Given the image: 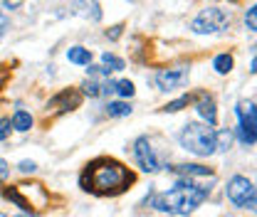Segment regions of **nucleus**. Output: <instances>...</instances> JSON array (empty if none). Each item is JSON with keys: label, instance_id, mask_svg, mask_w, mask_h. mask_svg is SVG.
<instances>
[{"label": "nucleus", "instance_id": "1", "mask_svg": "<svg viewBox=\"0 0 257 217\" xmlns=\"http://www.w3.org/2000/svg\"><path fill=\"white\" fill-rule=\"evenodd\" d=\"M131 180H134V175L119 160H114V158H96L82 173L79 185H82V190L96 192V195H116V192L126 190Z\"/></svg>", "mask_w": 257, "mask_h": 217}, {"label": "nucleus", "instance_id": "2", "mask_svg": "<svg viewBox=\"0 0 257 217\" xmlns=\"http://www.w3.org/2000/svg\"><path fill=\"white\" fill-rule=\"evenodd\" d=\"M208 192H210V187L195 185L191 178H181L173 190L156 197L154 207L161 212H171V215H188L208 197Z\"/></svg>", "mask_w": 257, "mask_h": 217}, {"label": "nucleus", "instance_id": "3", "mask_svg": "<svg viewBox=\"0 0 257 217\" xmlns=\"http://www.w3.org/2000/svg\"><path fill=\"white\" fill-rule=\"evenodd\" d=\"M181 146L193 155H200V158H208V155L215 153V131L208 124H191L183 126L181 131Z\"/></svg>", "mask_w": 257, "mask_h": 217}, {"label": "nucleus", "instance_id": "4", "mask_svg": "<svg viewBox=\"0 0 257 217\" xmlns=\"http://www.w3.org/2000/svg\"><path fill=\"white\" fill-rule=\"evenodd\" d=\"M230 28V15L220 8H205L198 13V18L191 23V30L198 35H210V32H223Z\"/></svg>", "mask_w": 257, "mask_h": 217}, {"label": "nucleus", "instance_id": "5", "mask_svg": "<svg viewBox=\"0 0 257 217\" xmlns=\"http://www.w3.org/2000/svg\"><path fill=\"white\" fill-rule=\"evenodd\" d=\"M225 195H227V200H230L235 207L255 210V187H252V183H250L245 175H232V178L227 180Z\"/></svg>", "mask_w": 257, "mask_h": 217}, {"label": "nucleus", "instance_id": "6", "mask_svg": "<svg viewBox=\"0 0 257 217\" xmlns=\"http://www.w3.org/2000/svg\"><path fill=\"white\" fill-rule=\"evenodd\" d=\"M134 158H136V163H139V168L144 173H156V170H161V165H163L149 136L136 138V143H134Z\"/></svg>", "mask_w": 257, "mask_h": 217}, {"label": "nucleus", "instance_id": "7", "mask_svg": "<svg viewBox=\"0 0 257 217\" xmlns=\"http://www.w3.org/2000/svg\"><path fill=\"white\" fill-rule=\"evenodd\" d=\"M237 119H240V126H237V136L245 146H255V101H240L237 104Z\"/></svg>", "mask_w": 257, "mask_h": 217}, {"label": "nucleus", "instance_id": "8", "mask_svg": "<svg viewBox=\"0 0 257 217\" xmlns=\"http://www.w3.org/2000/svg\"><path fill=\"white\" fill-rule=\"evenodd\" d=\"M188 84V67H173V69H159L156 72V87L161 92H171Z\"/></svg>", "mask_w": 257, "mask_h": 217}, {"label": "nucleus", "instance_id": "9", "mask_svg": "<svg viewBox=\"0 0 257 217\" xmlns=\"http://www.w3.org/2000/svg\"><path fill=\"white\" fill-rule=\"evenodd\" d=\"M79 101H82V94H77L74 89H67V92L57 94L50 104H47V109H57V111H67V109H77L79 106Z\"/></svg>", "mask_w": 257, "mask_h": 217}, {"label": "nucleus", "instance_id": "10", "mask_svg": "<svg viewBox=\"0 0 257 217\" xmlns=\"http://www.w3.org/2000/svg\"><path fill=\"white\" fill-rule=\"evenodd\" d=\"M195 111L208 121V126L213 128V126L218 124V111H215V101H213V96H208V94H200V99H198V104H195Z\"/></svg>", "mask_w": 257, "mask_h": 217}, {"label": "nucleus", "instance_id": "11", "mask_svg": "<svg viewBox=\"0 0 257 217\" xmlns=\"http://www.w3.org/2000/svg\"><path fill=\"white\" fill-rule=\"evenodd\" d=\"M168 170H173V173H178V175H183V178H203V175H213V170H210V168H205V165H198V163H183V165H173V168H168Z\"/></svg>", "mask_w": 257, "mask_h": 217}, {"label": "nucleus", "instance_id": "12", "mask_svg": "<svg viewBox=\"0 0 257 217\" xmlns=\"http://www.w3.org/2000/svg\"><path fill=\"white\" fill-rule=\"evenodd\" d=\"M72 3H74V8H77L82 15L92 18L94 23L101 20V5H99V0H72Z\"/></svg>", "mask_w": 257, "mask_h": 217}, {"label": "nucleus", "instance_id": "13", "mask_svg": "<svg viewBox=\"0 0 257 217\" xmlns=\"http://www.w3.org/2000/svg\"><path fill=\"white\" fill-rule=\"evenodd\" d=\"M67 60H69L72 64H82V67H89V62H92V52L77 45V47H69V50H67Z\"/></svg>", "mask_w": 257, "mask_h": 217}, {"label": "nucleus", "instance_id": "14", "mask_svg": "<svg viewBox=\"0 0 257 217\" xmlns=\"http://www.w3.org/2000/svg\"><path fill=\"white\" fill-rule=\"evenodd\" d=\"M232 146V131L230 128H223V131H215V151H223L227 153Z\"/></svg>", "mask_w": 257, "mask_h": 217}, {"label": "nucleus", "instance_id": "15", "mask_svg": "<svg viewBox=\"0 0 257 217\" xmlns=\"http://www.w3.org/2000/svg\"><path fill=\"white\" fill-rule=\"evenodd\" d=\"M106 114H109V116H114V119L128 116V114H131V104H128V101H109Z\"/></svg>", "mask_w": 257, "mask_h": 217}, {"label": "nucleus", "instance_id": "16", "mask_svg": "<svg viewBox=\"0 0 257 217\" xmlns=\"http://www.w3.org/2000/svg\"><path fill=\"white\" fill-rule=\"evenodd\" d=\"M10 126H13L15 131H30L32 128V116L28 114V111H15V116H13Z\"/></svg>", "mask_w": 257, "mask_h": 217}, {"label": "nucleus", "instance_id": "17", "mask_svg": "<svg viewBox=\"0 0 257 217\" xmlns=\"http://www.w3.org/2000/svg\"><path fill=\"white\" fill-rule=\"evenodd\" d=\"M101 67H104L106 72H121V69H124V60H119V57L104 52V55H101Z\"/></svg>", "mask_w": 257, "mask_h": 217}, {"label": "nucleus", "instance_id": "18", "mask_svg": "<svg viewBox=\"0 0 257 217\" xmlns=\"http://www.w3.org/2000/svg\"><path fill=\"white\" fill-rule=\"evenodd\" d=\"M213 69L218 72V74H227L230 69H232V57L225 52V55H218L215 60H213Z\"/></svg>", "mask_w": 257, "mask_h": 217}, {"label": "nucleus", "instance_id": "19", "mask_svg": "<svg viewBox=\"0 0 257 217\" xmlns=\"http://www.w3.org/2000/svg\"><path fill=\"white\" fill-rule=\"evenodd\" d=\"M191 104V96H181V99H176V101H171V104H166L161 111H166V114H176V111H181L183 106H188Z\"/></svg>", "mask_w": 257, "mask_h": 217}, {"label": "nucleus", "instance_id": "20", "mask_svg": "<svg viewBox=\"0 0 257 217\" xmlns=\"http://www.w3.org/2000/svg\"><path fill=\"white\" fill-rule=\"evenodd\" d=\"M134 84L128 82V79H121V82H116V94L119 96H124V99H128V96H134Z\"/></svg>", "mask_w": 257, "mask_h": 217}, {"label": "nucleus", "instance_id": "21", "mask_svg": "<svg viewBox=\"0 0 257 217\" xmlns=\"http://www.w3.org/2000/svg\"><path fill=\"white\" fill-rule=\"evenodd\" d=\"M82 92L87 94V96H99V94H101V87L96 84L94 79H89V82H84V84H82Z\"/></svg>", "mask_w": 257, "mask_h": 217}, {"label": "nucleus", "instance_id": "22", "mask_svg": "<svg viewBox=\"0 0 257 217\" xmlns=\"http://www.w3.org/2000/svg\"><path fill=\"white\" fill-rule=\"evenodd\" d=\"M245 25H247V30H257V8H250L245 13Z\"/></svg>", "mask_w": 257, "mask_h": 217}, {"label": "nucleus", "instance_id": "23", "mask_svg": "<svg viewBox=\"0 0 257 217\" xmlns=\"http://www.w3.org/2000/svg\"><path fill=\"white\" fill-rule=\"evenodd\" d=\"M10 128H13V126H10V119H3V121H0V141H5V138L10 136Z\"/></svg>", "mask_w": 257, "mask_h": 217}, {"label": "nucleus", "instance_id": "24", "mask_svg": "<svg viewBox=\"0 0 257 217\" xmlns=\"http://www.w3.org/2000/svg\"><path fill=\"white\" fill-rule=\"evenodd\" d=\"M18 168H20V173H35L37 170V163L35 160H23Z\"/></svg>", "mask_w": 257, "mask_h": 217}, {"label": "nucleus", "instance_id": "25", "mask_svg": "<svg viewBox=\"0 0 257 217\" xmlns=\"http://www.w3.org/2000/svg\"><path fill=\"white\" fill-rule=\"evenodd\" d=\"M121 30H124V25H114V28H109V30H106V37H109V40H119Z\"/></svg>", "mask_w": 257, "mask_h": 217}, {"label": "nucleus", "instance_id": "26", "mask_svg": "<svg viewBox=\"0 0 257 217\" xmlns=\"http://www.w3.org/2000/svg\"><path fill=\"white\" fill-rule=\"evenodd\" d=\"M101 94H104V96H111V94H116V82H106V84L101 87Z\"/></svg>", "mask_w": 257, "mask_h": 217}, {"label": "nucleus", "instance_id": "27", "mask_svg": "<svg viewBox=\"0 0 257 217\" xmlns=\"http://www.w3.org/2000/svg\"><path fill=\"white\" fill-rule=\"evenodd\" d=\"M8 25H10V20H8V15H5V13H0V37L5 35V30H8Z\"/></svg>", "mask_w": 257, "mask_h": 217}, {"label": "nucleus", "instance_id": "28", "mask_svg": "<svg viewBox=\"0 0 257 217\" xmlns=\"http://www.w3.org/2000/svg\"><path fill=\"white\" fill-rule=\"evenodd\" d=\"M8 175H10V168H8V163L0 158V180H5Z\"/></svg>", "mask_w": 257, "mask_h": 217}, {"label": "nucleus", "instance_id": "29", "mask_svg": "<svg viewBox=\"0 0 257 217\" xmlns=\"http://www.w3.org/2000/svg\"><path fill=\"white\" fill-rule=\"evenodd\" d=\"M18 217H25V215H18Z\"/></svg>", "mask_w": 257, "mask_h": 217}]
</instances>
